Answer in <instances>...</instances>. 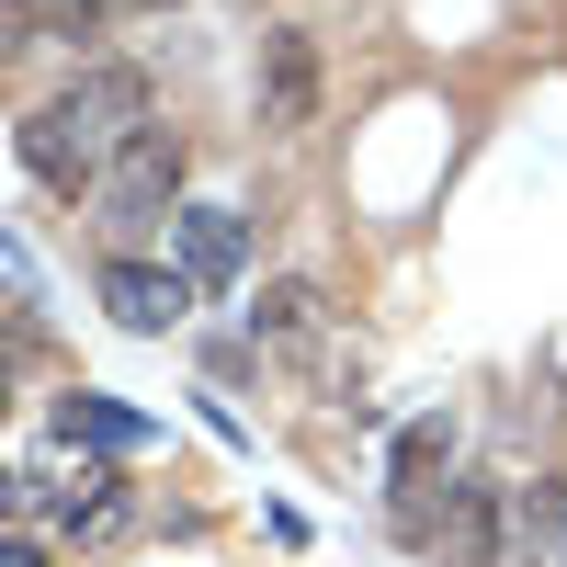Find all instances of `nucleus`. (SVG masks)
I'll list each match as a JSON object with an SVG mask.
<instances>
[{"mask_svg": "<svg viewBox=\"0 0 567 567\" xmlns=\"http://www.w3.org/2000/svg\"><path fill=\"white\" fill-rule=\"evenodd\" d=\"M136 136H148V69L91 58L80 80H58V91L23 114V171L45 182V194H80V205H91V182H103Z\"/></svg>", "mask_w": 567, "mask_h": 567, "instance_id": "nucleus-1", "label": "nucleus"}, {"mask_svg": "<svg viewBox=\"0 0 567 567\" xmlns=\"http://www.w3.org/2000/svg\"><path fill=\"white\" fill-rule=\"evenodd\" d=\"M182 159H194V148H182L171 125H148V136H136V148H125L103 182H91V227H103V250H114V261H125L136 227L182 216Z\"/></svg>", "mask_w": 567, "mask_h": 567, "instance_id": "nucleus-2", "label": "nucleus"}, {"mask_svg": "<svg viewBox=\"0 0 567 567\" xmlns=\"http://www.w3.org/2000/svg\"><path fill=\"white\" fill-rule=\"evenodd\" d=\"M194 296H205V284L182 272V261H136V250H125V261H103V307H114L125 329H148V341L194 318Z\"/></svg>", "mask_w": 567, "mask_h": 567, "instance_id": "nucleus-3", "label": "nucleus"}, {"mask_svg": "<svg viewBox=\"0 0 567 567\" xmlns=\"http://www.w3.org/2000/svg\"><path fill=\"white\" fill-rule=\"evenodd\" d=\"M432 499H454V432L443 420H409L398 432V534L432 545Z\"/></svg>", "mask_w": 567, "mask_h": 567, "instance_id": "nucleus-4", "label": "nucleus"}, {"mask_svg": "<svg viewBox=\"0 0 567 567\" xmlns=\"http://www.w3.org/2000/svg\"><path fill=\"white\" fill-rule=\"evenodd\" d=\"M171 261L205 284V296H227V284L250 272V227H239V205H182L171 216Z\"/></svg>", "mask_w": 567, "mask_h": 567, "instance_id": "nucleus-5", "label": "nucleus"}, {"mask_svg": "<svg viewBox=\"0 0 567 567\" xmlns=\"http://www.w3.org/2000/svg\"><path fill=\"white\" fill-rule=\"evenodd\" d=\"M499 567H567V477H534V488H511Z\"/></svg>", "mask_w": 567, "mask_h": 567, "instance_id": "nucleus-6", "label": "nucleus"}, {"mask_svg": "<svg viewBox=\"0 0 567 567\" xmlns=\"http://www.w3.org/2000/svg\"><path fill=\"white\" fill-rule=\"evenodd\" d=\"M499 523H511V488H488V477H454V499H443L432 545H443L454 567H499Z\"/></svg>", "mask_w": 567, "mask_h": 567, "instance_id": "nucleus-7", "label": "nucleus"}, {"mask_svg": "<svg viewBox=\"0 0 567 567\" xmlns=\"http://www.w3.org/2000/svg\"><path fill=\"white\" fill-rule=\"evenodd\" d=\"M318 114V45L296 23H272L261 34V125H307Z\"/></svg>", "mask_w": 567, "mask_h": 567, "instance_id": "nucleus-8", "label": "nucleus"}, {"mask_svg": "<svg viewBox=\"0 0 567 567\" xmlns=\"http://www.w3.org/2000/svg\"><path fill=\"white\" fill-rule=\"evenodd\" d=\"M250 329H261L272 352H318V329H329V296H318L307 272H284V284H261V307H250Z\"/></svg>", "mask_w": 567, "mask_h": 567, "instance_id": "nucleus-9", "label": "nucleus"}, {"mask_svg": "<svg viewBox=\"0 0 567 567\" xmlns=\"http://www.w3.org/2000/svg\"><path fill=\"white\" fill-rule=\"evenodd\" d=\"M69 432H91V443H148V420H125V409H103V398H69Z\"/></svg>", "mask_w": 567, "mask_h": 567, "instance_id": "nucleus-10", "label": "nucleus"}]
</instances>
